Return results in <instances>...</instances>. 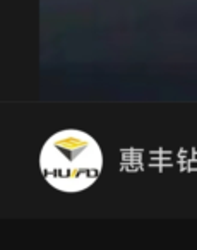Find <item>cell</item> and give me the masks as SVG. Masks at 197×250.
Wrapping results in <instances>:
<instances>
[{"label":"cell","mask_w":197,"mask_h":250,"mask_svg":"<svg viewBox=\"0 0 197 250\" xmlns=\"http://www.w3.org/2000/svg\"><path fill=\"white\" fill-rule=\"evenodd\" d=\"M40 170L53 188L76 194L98 180L103 170V153L93 136L66 129L45 143L40 153Z\"/></svg>","instance_id":"obj_1"}]
</instances>
